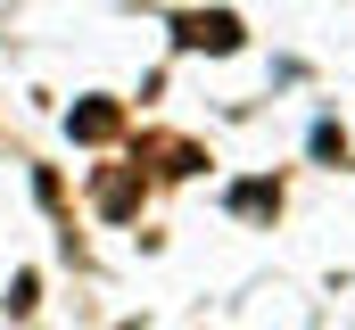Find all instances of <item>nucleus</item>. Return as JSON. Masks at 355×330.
Segmentation results:
<instances>
[{
    "instance_id": "2",
    "label": "nucleus",
    "mask_w": 355,
    "mask_h": 330,
    "mask_svg": "<svg viewBox=\"0 0 355 330\" xmlns=\"http://www.w3.org/2000/svg\"><path fill=\"white\" fill-rule=\"evenodd\" d=\"M141 207V173H107L99 182V215H132Z\"/></svg>"
},
{
    "instance_id": "3",
    "label": "nucleus",
    "mask_w": 355,
    "mask_h": 330,
    "mask_svg": "<svg viewBox=\"0 0 355 330\" xmlns=\"http://www.w3.org/2000/svg\"><path fill=\"white\" fill-rule=\"evenodd\" d=\"M107 132H116V107H107V99L75 107V141H107Z\"/></svg>"
},
{
    "instance_id": "4",
    "label": "nucleus",
    "mask_w": 355,
    "mask_h": 330,
    "mask_svg": "<svg viewBox=\"0 0 355 330\" xmlns=\"http://www.w3.org/2000/svg\"><path fill=\"white\" fill-rule=\"evenodd\" d=\"M232 207H240V215H272V207H281V190H272V182H240V190H232Z\"/></svg>"
},
{
    "instance_id": "1",
    "label": "nucleus",
    "mask_w": 355,
    "mask_h": 330,
    "mask_svg": "<svg viewBox=\"0 0 355 330\" xmlns=\"http://www.w3.org/2000/svg\"><path fill=\"white\" fill-rule=\"evenodd\" d=\"M182 42L190 50H240V17L215 8V17H182Z\"/></svg>"
}]
</instances>
